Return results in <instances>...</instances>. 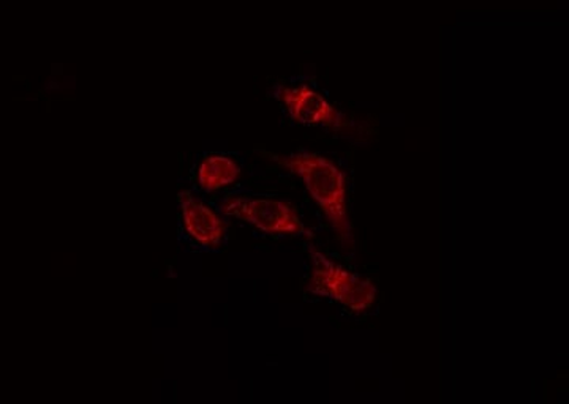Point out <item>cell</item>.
<instances>
[{
  "mask_svg": "<svg viewBox=\"0 0 569 404\" xmlns=\"http://www.w3.org/2000/svg\"><path fill=\"white\" fill-rule=\"evenodd\" d=\"M272 159L284 170L301 178L307 193L323 212L326 222L332 228L343 249H353L355 230L348 212L346 171L335 160L317 152H293L288 155H274Z\"/></svg>",
  "mask_w": 569,
  "mask_h": 404,
  "instance_id": "obj_1",
  "label": "cell"
},
{
  "mask_svg": "<svg viewBox=\"0 0 569 404\" xmlns=\"http://www.w3.org/2000/svg\"><path fill=\"white\" fill-rule=\"evenodd\" d=\"M312 261L310 293L332 299L355 313L372 309L377 302L378 290L370 280L348 271L342 264L318 250H312Z\"/></svg>",
  "mask_w": 569,
  "mask_h": 404,
  "instance_id": "obj_2",
  "label": "cell"
},
{
  "mask_svg": "<svg viewBox=\"0 0 569 404\" xmlns=\"http://www.w3.org/2000/svg\"><path fill=\"white\" fill-rule=\"evenodd\" d=\"M274 97L290 118L302 125L325 127L332 132L348 134H353L356 130L355 123L348 121L342 111L309 84L276 85Z\"/></svg>",
  "mask_w": 569,
  "mask_h": 404,
  "instance_id": "obj_4",
  "label": "cell"
},
{
  "mask_svg": "<svg viewBox=\"0 0 569 404\" xmlns=\"http://www.w3.org/2000/svg\"><path fill=\"white\" fill-rule=\"evenodd\" d=\"M181 205L182 224L186 233L198 245L206 249H219L227 238L228 223L204 201L189 190H182L178 196Z\"/></svg>",
  "mask_w": 569,
  "mask_h": 404,
  "instance_id": "obj_5",
  "label": "cell"
},
{
  "mask_svg": "<svg viewBox=\"0 0 569 404\" xmlns=\"http://www.w3.org/2000/svg\"><path fill=\"white\" fill-rule=\"evenodd\" d=\"M223 215L242 220L254 230L272 235H307V230L298 211L288 201L261 196H230L220 205Z\"/></svg>",
  "mask_w": 569,
  "mask_h": 404,
  "instance_id": "obj_3",
  "label": "cell"
},
{
  "mask_svg": "<svg viewBox=\"0 0 569 404\" xmlns=\"http://www.w3.org/2000/svg\"><path fill=\"white\" fill-rule=\"evenodd\" d=\"M241 166L233 159L220 153L206 155L198 166V183L206 193H213L222 186L238 181Z\"/></svg>",
  "mask_w": 569,
  "mask_h": 404,
  "instance_id": "obj_6",
  "label": "cell"
}]
</instances>
